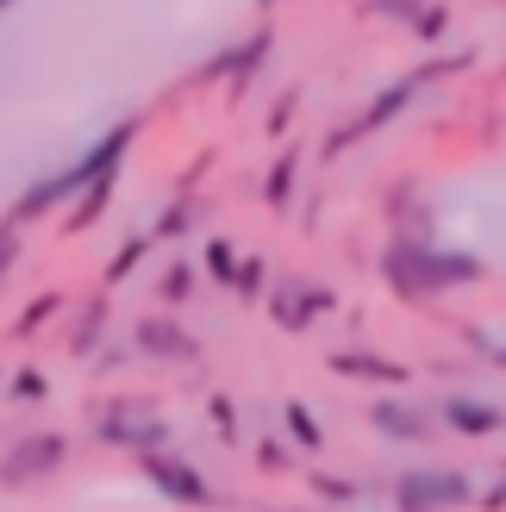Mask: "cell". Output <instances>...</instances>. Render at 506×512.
I'll return each instance as SVG.
<instances>
[{
  "label": "cell",
  "instance_id": "cell-4",
  "mask_svg": "<svg viewBox=\"0 0 506 512\" xmlns=\"http://www.w3.org/2000/svg\"><path fill=\"white\" fill-rule=\"evenodd\" d=\"M132 338H138V350H144V356H157V363H188V356L200 350V344L188 338V331L175 325V319H163V313L138 319V331H132Z\"/></svg>",
  "mask_w": 506,
  "mask_h": 512
},
{
  "label": "cell",
  "instance_id": "cell-8",
  "mask_svg": "<svg viewBox=\"0 0 506 512\" xmlns=\"http://www.w3.org/2000/svg\"><path fill=\"white\" fill-rule=\"evenodd\" d=\"M207 269H213V281H232V275H238V250L225 244V238H213V244H207Z\"/></svg>",
  "mask_w": 506,
  "mask_h": 512
},
{
  "label": "cell",
  "instance_id": "cell-20",
  "mask_svg": "<svg viewBox=\"0 0 506 512\" xmlns=\"http://www.w3.org/2000/svg\"><path fill=\"white\" fill-rule=\"evenodd\" d=\"M0 7H7V0H0Z\"/></svg>",
  "mask_w": 506,
  "mask_h": 512
},
{
  "label": "cell",
  "instance_id": "cell-7",
  "mask_svg": "<svg viewBox=\"0 0 506 512\" xmlns=\"http://www.w3.org/2000/svg\"><path fill=\"white\" fill-rule=\"evenodd\" d=\"M369 425L382 431V438H425V431H432V419L413 413L407 400H375L369 406Z\"/></svg>",
  "mask_w": 506,
  "mask_h": 512
},
{
  "label": "cell",
  "instance_id": "cell-2",
  "mask_svg": "<svg viewBox=\"0 0 506 512\" xmlns=\"http://www.w3.org/2000/svg\"><path fill=\"white\" fill-rule=\"evenodd\" d=\"M469 475L457 469H407L394 481V506L400 512H450V506H469Z\"/></svg>",
  "mask_w": 506,
  "mask_h": 512
},
{
  "label": "cell",
  "instance_id": "cell-16",
  "mask_svg": "<svg viewBox=\"0 0 506 512\" xmlns=\"http://www.w3.org/2000/svg\"><path fill=\"white\" fill-rule=\"evenodd\" d=\"M13 394H19V400H38V394H44V375H32V369H25V375L13 381Z\"/></svg>",
  "mask_w": 506,
  "mask_h": 512
},
{
  "label": "cell",
  "instance_id": "cell-9",
  "mask_svg": "<svg viewBox=\"0 0 506 512\" xmlns=\"http://www.w3.org/2000/svg\"><path fill=\"white\" fill-rule=\"evenodd\" d=\"M288 425H294V438L307 444V450H319V425H313V413L300 400H288Z\"/></svg>",
  "mask_w": 506,
  "mask_h": 512
},
{
  "label": "cell",
  "instance_id": "cell-1",
  "mask_svg": "<svg viewBox=\"0 0 506 512\" xmlns=\"http://www.w3.org/2000/svg\"><path fill=\"white\" fill-rule=\"evenodd\" d=\"M382 269L394 281V294L425 300V294H444V288H463V281L482 275V256H463V250H432L419 238H394Z\"/></svg>",
  "mask_w": 506,
  "mask_h": 512
},
{
  "label": "cell",
  "instance_id": "cell-14",
  "mask_svg": "<svg viewBox=\"0 0 506 512\" xmlns=\"http://www.w3.org/2000/svg\"><path fill=\"white\" fill-rule=\"evenodd\" d=\"M138 256H144V238H132V244H125V250H119V263H113L107 275H113V281H125V275L138 269Z\"/></svg>",
  "mask_w": 506,
  "mask_h": 512
},
{
  "label": "cell",
  "instance_id": "cell-10",
  "mask_svg": "<svg viewBox=\"0 0 506 512\" xmlns=\"http://www.w3.org/2000/svg\"><path fill=\"white\" fill-rule=\"evenodd\" d=\"M288 194H294V157H282L275 175H269V200H275V207H288Z\"/></svg>",
  "mask_w": 506,
  "mask_h": 512
},
{
  "label": "cell",
  "instance_id": "cell-19",
  "mask_svg": "<svg viewBox=\"0 0 506 512\" xmlns=\"http://www.w3.org/2000/svg\"><path fill=\"white\" fill-rule=\"evenodd\" d=\"M13 250H19V238H13V232H0V269L13 263Z\"/></svg>",
  "mask_w": 506,
  "mask_h": 512
},
{
  "label": "cell",
  "instance_id": "cell-13",
  "mask_svg": "<svg viewBox=\"0 0 506 512\" xmlns=\"http://www.w3.org/2000/svg\"><path fill=\"white\" fill-rule=\"evenodd\" d=\"M188 288H194V275H188V263H175V269L163 275V300H188Z\"/></svg>",
  "mask_w": 506,
  "mask_h": 512
},
{
  "label": "cell",
  "instance_id": "cell-17",
  "mask_svg": "<svg viewBox=\"0 0 506 512\" xmlns=\"http://www.w3.org/2000/svg\"><path fill=\"white\" fill-rule=\"evenodd\" d=\"M213 425H219V431H238V413H232V400H213Z\"/></svg>",
  "mask_w": 506,
  "mask_h": 512
},
{
  "label": "cell",
  "instance_id": "cell-15",
  "mask_svg": "<svg viewBox=\"0 0 506 512\" xmlns=\"http://www.w3.org/2000/svg\"><path fill=\"white\" fill-rule=\"evenodd\" d=\"M313 488H319L325 500H357V488H350V481H332V475H319V481H313Z\"/></svg>",
  "mask_w": 506,
  "mask_h": 512
},
{
  "label": "cell",
  "instance_id": "cell-11",
  "mask_svg": "<svg viewBox=\"0 0 506 512\" xmlns=\"http://www.w3.org/2000/svg\"><path fill=\"white\" fill-rule=\"evenodd\" d=\"M338 369H344V375H382V381H400L394 363H363V356H338Z\"/></svg>",
  "mask_w": 506,
  "mask_h": 512
},
{
  "label": "cell",
  "instance_id": "cell-5",
  "mask_svg": "<svg viewBox=\"0 0 506 512\" xmlns=\"http://www.w3.org/2000/svg\"><path fill=\"white\" fill-rule=\"evenodd\" d=\"M63 456H69L63 438H25L13 450V463H0V481H38L50 469H63Z\"/></svg>",
  "mask_w": 506,
  "mask_h": 512
},
{
  "label": "cell",
  "instance_id": "cell-18",
  "mask_svg": "<svg viewBox=\"0 0 506 512\" xmlns=\"http://www.w3.org/2000/svg\"><path fill=\"white\" fill-rule=\"evenodd\" d=\"M257 463H263V469H282V463H288V450H282V444H263V450H257Z\"/></svg>",
  "mask_w": 506,
  "mask_h": 512
},
{
  "label": "cell",
  "instance_id": "cell-3",
  "mask_svg": "<svg viewBox=\"0 0 506 512\" xmlns=\"http://www.w3.org/2000/svg\"><path fill=\"white\" fill-rule=\"evenodd\" d=\"M138 463H144V475L157 481V488L169 494V500H182V506H207L213 500V488L207 481H200L182 456H163V450H138Z\"/></svg>",
  "mask_w": 506,
  "mask_h": 512
},
{
  "label": "cell",
  "instance_id": "cell-6",
  "mask_svg": "<svg viewBox=\"0 0 506 512\" xmlns=\"http://www.w3.org/2000/svg\"><path fill=\"white\" fill-rule=\"evenodd\" d=\"M444 425L463 431V438H494V431L506 425V406H488V400L457 394V400H444Z\"/></svg>",
  "mask_w": 506,
  "mask_h": 512
},
{
  "label": "cell",
  "instance_id": "cell-12",
  "mask_svg": "<svg viewBox=\"0 0 506 512\" xmlns=\"http://www.w3.org/2000/svg\"><path fill=\"white\" fill-rule=\"evenodd\" d=\"M188 225H194V207H188V200H182V207H169V213H163V225H157V238H182Z\"/></svg>",
  "mask_w": 506,
  "mask_h": 512
}]
</instances>
